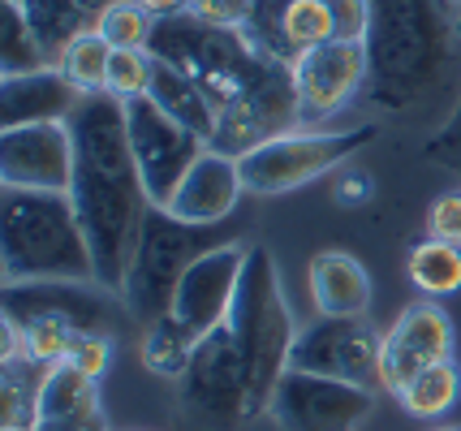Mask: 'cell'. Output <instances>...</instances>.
I'll list each match as a JSON object with an SVG mask.
<instances>
[{"label":"cell","mask_w":461,"mask_h":431,"mask_svg":"<svg viewBox=\"0 0 461 431\" xmlns=\"http://www.w3.org/2000/svg\"><path fill=\"white\" fill-rule=\"evenodd\" d=\"M139 4L156 22H164V18H177V13H185V4H190V0H139Z\"/></svg>","instance_id":"74e56055"},{"label":"cell","mask_w":461,"mask_h":431,"mask_svg":"<svg viewBox=\"0 0 461 431\" xmlns=\"http://www.w3.org/2000/svg\"><path fill=\"white\" fill-rule=\"evenodd\" d=\"M402 406L414 418H440L453 401L461 397V371L453 358H444V363H431V367H422L419 375H410V384L402 392Z\"/></svg>","instance_id":"484cf974"},{"label":"cell","mask_w":461,"mask_h":431,"mask_svg":"<svg viewBox=\"0 0 461 431\" xmlns=\"http://www.w3.org/2000/svg\"><path fill=\"white\" fill-rule=\"evenodd\" d=\"M0 431H22V427H0Z\"/></svg>","instance_id":"ab89813d"},{"label":"cell","mask_w":461,"mask_h":431,"mask_svg":"<svg viewBox=\"0 0 461 431\" xmlns=\"http://www.w3.org/2000/svg\"><path fill=\"white\" fill-rule=\"evenodd\" d=\"M0 182L14 185V190L69 194V182H74V134H69V121L0 130Z\"/></svg>","instance_id":"4fadbf2b"},{"label":"cell","mask_w":461,"mask_h":431,"mask_svg":"<svg viewBox=\"0 0 461 431\" xmlns=\"http://www.w3.org/2000/svg\"><path fill=\"white\" fill-rule=\"evenodd\" d=\"M199 346H203V332H194L185 319H177L168 310V315H160L156 324H147V332H142V367L151 375H160V380H181Z\"/></svg>","instance_id":"7402d4cb"},{"label":"cell","mask_w":461,"mask_h":431,"mask_svg":"<svg viewBox=\"0 0 461 431\" xmlns=\"http://www.w3.org/2000/svg\"><path fill=\"white\" fill-rule=\"evenodd\" d=\"M267 414L281 423V431H358L375 414V392L289 367L272 392Z\"/></svg>","instance_id":"30bf717a"},{"label":"cell","mask_w":461,"mask_h":431,"mask_svg":"<svg viewBox=\"0 0 461 431\" xmlns=\"http://www.w3.org/2000/svg\"><path fill=\"white\" fill-rule=\"evenodd\" d=\"M241 35L294 69L311 48L337 40V22L328 0H255V13L241 26Z\"/></svg>","instance_id":"9a60e30c"},{"label":"cell","mask_w":461,"mask_h":431,"mask_svg":"<svg viewBox=\"0 0 461 431\" xmlns=\"http://www.w3.org/2000/svg\"><path fill=\"white\" fill-rule=\"evenodd\" d=\"M241 190L246 185H241L238 156H224L216 147H207L164 211L177 216V220H190V225H224L238 211Z\"/></svg>","instance_id":"ac0fdd59"},{"label":"cell","mask_w":461,"mask_h":431,"mask_svg":"<svg viewBox=\"0 0 461 431\" xmlns=\"http://www.w3.org/2000/svg\"><path fill=\"white\" fill-rule=\"evenodd\" d=\"M294 91H298L302 130L337 117L366 91V43L328 40L311 48L294 65Z\"/></svg>","instance_id":"7c38bea8"},{"label":"cell","mask_w":461,"mask_h":431,"mask_svg":"<svg viewBox=\"0 0 461 431\" xmlns=\"http://www.w3.org/2000/svg\"><path fill=\"white\" fill-rule=\"evenodd\" d=\"M151 74H156V57L147 48H113V65H108V95L117 100H139L151 91Z\"/></svg>","instance_id":"4dcf8cb0"},{"label":"cell","mask_w":461,"mask_h":431,"mask_svg":"<svg viewBox=\"0 0 461 431\" xmlns=\"http://www.w3.org/2000/svg\"><path fill=\"white\" fill-rule=\"evenodd\" d=\"M95 31L113 48H151L156 18L142 9L139 0H117V4H108L100 18H95Z\"/></svg>","instance_id":"f546056e"},{"label":"cell","mask_w":461,"mask_h":431,"mask_svg":"<svg viewBox=\"0 0 461 431\" xmlns=\"http://www.w3.org/2000/svg\"><path fill=\"white\" fill-rule=\"evenodd\" d=\"M82 9H86V13H91V18H100L104 9H108V4H117V0H78Z\"/></svg>","instance_id":"f35d334b"},{"label":"cell","mask_w":461,"mask_h":431,"mask_svg":"<svg viewBox=\"0 0 461 431\" xmlns=\"http://www.w3.org/2000/svg\"><path fill=\"white\" fill-rule=\"evenodd\" d=\"M410 281L431 293V298H444V293H457L461 289V247L453 242H436L427 238L410 250Z\"/></svg>","instance_id":"4316f807"},{"label":"cell","mask_w":461,"mask_h":431,"mask_svg":"<svg viewBox=\"0 0 461 431\" xmlns=\"http://www.w3.org/2000/svg\"><path fill=\"white\" fill-rule=\"evenodd\" d=\"M185 13L207 26H221V31H241L255 13V0H190Z\"/></svg>","instance_id":"d6a6232c"},{"label":"cell","mask_w":461,"mask_h":431,"mask_svg":"<svg viewBox=\"0 0 461 431\" xmlns=\"http://www.w3.org/2000/svg\"><path fill=\"white\" fill-rule=\"evenodd\" d=\"M14 4H18L22 13H26V22L35 26V35L43 40L52 65H60L65 48L78 40L82 31L95 26V18L82 9L78 0H14Z\"/></svg>","instance_id":"603a6c76"},{"label":"cell","mask_w":461,"mask_h":431,"mask_svg":"<svg viewBox=\"0 0 461 431\" xmlns=\"http://www.w3.org/2000/svg\"><path fill=\"white\" fill-rule=\"evenodd\" d=\"M35 363L26 358H9L5 363V389H0V406H5V427H35V406H40V384H43V367L40 375H31Z\"/></svg>","instance_id":"f1b7e54d"},{"label":"cell","mask_w":461,"mask_h":431,"mask_svg":"<svg viewBox=\"0 0 461 431\" xmlns=\"http://www.w3.org/2000/svg\"><path fill=\"white\" fill-rule=\"evenodd\" d=\"M74 134V182L69 203L78 211V225L91 247L95 285L121 298L134 250H139L142 220L151 211L142 173L134 165V147L125 130V100L117 95H82L69 117Z\"/></svg>","instance_id":"7a4b0ae2"},{"label":"cell","mask_w":461,"mask_h":431,"mask_svg":"<svg viewBox=\"0 0 461 431\" xmlns=\"http://www.w3.org/2000/svg\"><path fill=\"white\" fill-rule=\"evenodd\" d=\"M224 328L238 346L246 389H250V418H255L272 406V392L289 371V354L298 341V328H294V315H289L281 289V272H276V259L267 247H250V255H246L238 298H233Z\"/></svg>","instance_id":"5b68a950"},{"label":"cell","mask_w":461,"mask_h":431,"mask_svg":"<svg viewBox=\"0 0 461 431\" xmlns=\"http://www.w3.org/2000/svg\"><path fill=\"white\" fill-rule=\"evenodd\" d=\"M125 130H130L134 165L142 173L151 207H168L173 194H177V185L185 182V173L199 165L207 143H203L194 130L173 121L151 95L125 100Z\"/></svg>","instance_id":"9c48e42d"},{"label":"cell","mask_w":461,"mask_h":431,"mask_svg":"<svg viewBox=\"0 0 461 431\" xmlns=\"http://www.w3.org/2000/svg\"><path fill=\"white\" fill-rule=\"evenodd\" d=\"M113 293L100 285H74V281H18L5 285V319L14 324H35V319H52L74 332H100L108 319V302Z\"/></svg>","instance_id":"e0dca14e"},{"label":"cell","mask_w":461,"mask_h":431,"mask_svg":"<svg viewBox=\"0 0 461 431\" xmlns=\"http://www.w3.org/2000/svg\"><path fill=\"white\" fill-rule=\"evenodd\" d=\"M147 95L160 103L173 121H181L185 130H194L203 143L212 147V139H216V112H212L207 95L181 74L177 65L156 61V74H151V91H147Z\"/></svg>","instance_id":"44dd1931"},{"label":"cell","mask_w":461,"mask_h":431,"mask_svg":"<svg viewBox=\"0 0 461 431\" xmlns=\"http://www.w3.org/2000/svg\"><path fill=\"white\" fill-rule=\"evenodd\" d=\"M0 276L18 281H74L95 285L91 247L69 194L57 190H0Z\"/></svg>","instance_id":"277c9868"},{"label":"cell","mask_w":461,"mask_h":431,"mask_svg":"<svg viewBox=\"0 0 461 431\" xmlns=\"http://www.w3.org/2000/svg\"><path fill=\"white\" fill-rule=\"evenodd\" d=\"M229 225V220H224ZM224 225H190L168 216L164 207H151L139 233V250H134V264L121 289V302L125 310L139 319V324H156L160 315L173 310L177 285L185 276V267L203 259L207 250L233 242L238 233H229Z\"/></svg>","instance_id":"8992f818"},{"label":"cell","mask_w":461,"mask_h":431,"mask_svg":"<svg viewBox=\"0 0 461 431\" xmlns=\"http://www.w3.org/2000/svg\"><path fill=\"white\" fill-rule=\"evenodd\" d=\"M453 358V319L431 302L405 307L393 328L384 332L380 346V384L388 392H402L410 384V375H419L431 363Z\"/></svg>","instance_id":"2e32d148"},{"label":"cell","mask_w":461,"mask_h":431,"mask_svg":"<svg viewBox=\"0 0 461 431\" xmlns=\"http://www.w3.org/2000/svg\"><path fill=\"white\" fill-rule=\"evenodd\" d=\"M422 156H427L436 168L457 173L461 177V95H457V103H453V112L431 130V139H427V147H422Z\"/></svg>","instance_id":"1f68e13d"},{"label":"cell","mask_w":461,"mask_h":431,"mask_svg":"<svg viewBox=\"0 0 461 431\" xmlns=\"http://www.w3.org/2000/svg\"><path fill=\"white\" fill-rule=\"evenodd\" d=\"M427 238L461 247V194H444L427 211Z\"/></svg>","instance_id":"d590c367"},{"label":"cell","mask_w":461,"mask_h":431,"mask_svg":"<svg viewBox=\"0 0 461 431\" xmlns=\"http://www.w3.org/2000/svg\"><path fill=\"white\" fill-rule=\"evenodd\" d=\"M177 384L181 414L190 431H238L250 418V389H246V371H241L229 328L203 337V346L194 349Z\"/></svg>","instance_id":"ba28073f"},{"label":"cell","mask_w":461,"mask_h":431,"mask_svg":"<svg viewBox=\"0 0 461 431\" xmlns=\"http://www.w3.org/2000/svg\"><path fill=\"white\" fill-rule=\"evenodd\" d=\"M31 431H108V423H104V406H95V410L69 414V418H40Z\"/></svg>","instance_id":"8d00e7d4"},{"label":"cell","mask_w":461,"mask_h":431,"mask_svg":"<svg viewBox=\"0 0 461 431\" xmlns=\"http://www.w3.org/2000/svg\"><path fill=\"white\" fill-rule=\"evenodd\" d=\"M457 4H461V0H457Z\"/></svg>","instance_id":"b9f144b4"},{"label":"cell","mask_w":461,"mask_h":431,"mask_svg":"<svg viewBox=\"0 0 461 431\" xmlns=\"http://www.w3.org/2000/svg\"><path fill=\"white\" fill-rule=\"evenodd\" d=\"M362 95L393 121H444L461 95L457 0H371Z\"/></svg>","instance_id":"3957f363"},{"label":"cell","mask_w":461,"mask_h":431,"mask_svg":"<svg viewBox=\"0 0 461 431\" xmlns=\"http://www.w3.org/2000/svg\"><path fill=\"white\" fill-rule=\"evenodd\" d=\"M65 363H74L82 375L100 380L104 371H108V363H113V341H108V337H100V332H82Z\"/></svg>","instance_id":"836d02e7"},{"label":"cell","mask_w":461,"mask_h":431,"mask_svg":"<svg viewBox=\"0 0 461 431\" xmlns=\"http://www.w3.org/2000/svg\"><path fill=\"white\" fill-rule=\"evenodd\" d=\"M306 281H311L315 310L328 319H362L371 307V276L345 250H320L306 267Z\"/></svg>","instance_id":"ffe728a7"},{"label":"cell","mask_w":461,"mask_h":431,"mask_svg":"<svg viewBox=\"0 0 461 431\" xmlns=\"http://www.w3.org/2000/svg\"><path fill=\"white\" fill-rule=\"evenodd\" d=\"M332 22H337V40L349 43H366L371 31V0H328Z\"/></svg>","instance_id":"e575fe53"},{"label":"cell","mask_w":461,"mask_h":431,"mask_svg":"<svg viewBox=\"0 0 461 431\" xmlns=\"http://www.w3.org/2000/svg\"><path fill=\"white\" fill-rule=\"evenodd\" d=\"M82 103V91L65 69H40V74H22V78H0V125H43V121H69L74 108Z\"/></svg>","instance_id":"d6986e66"},{"label":"cell","mask_w":461,"mask_h":431,"mask_svg":"<svg viewBox=\"0 0 461 431\" xmlns=\"http://www.w3.org/2000/svg\"><path fill=\"white\" fill-rule=\"evenodd\" d=\"M0 78H22V74H40L52 69V57L43 40L35 35V26L26 22L14 0H0Z\"/></svg>","instance_id":"cb8c5ba5"},{"label":"cell","mask_w":461,"mask_h":431,"mask_svg":"<svg viewBox=\"0 0 461 431\" xmlns=\"http://www.w3.org/2000/svg\"><path fill=\"white\" fill-rule=\"evenodd\" d=\"M108 65H113V43H104V35L95 26L82 31L78 40L65 48V57H60L65 78L78 86L82 95H100V91H108Z\"/></svg>","instance_id":"83f0119b"},{"label":"cell","mask_w":461,"mask_h":431,"mask_svg":"<svg viewBox=\"0 0 461 431\" xmlns=\"http://www.w3.org/2000/svg\"><path fill=\"white\" fill-rule=\"evenodd\" d=\"M100 380L82 375L74 363H57V367L43 371L40 384V406H35V423L40 418H69V414L95 410L100 406Z\"/></svg>","instance_id":"d4e9b609"},{"label":"cell","mask_w":461,"mask_h":431,"mask_svg":"<svg viewBox=\"0 0 461 431\" xmlns=\"http://www.w3.org/2000/svg\"><path fill=\"white\" fill-rule=\"evenodd\" d=\"M380 346L384 332H375L366 319H328V315H320L315 324L298 328L289 367L311 371V375H328V380H345V384L375 392L384 389Z\"/></svg>","instance_id":"8fae6325"},{"label":"cell","mask_w":461,"mask_h":431,"mask_svg":"<svg viewBox=\"0 0 461 431\" xmlns=\"http://www.w3.org/2000/svg\"><path fill=\"white\" fill-rule=\"evenodd\" d=\"M246 255L250 247L233 238L224 247L207 250L203 259L185 267L177 285V298H173V315L185 319L194 332H216L224 328L229 310H233V298H238V281H241V267H246Z\"/></svg>","instance_id":"5bb4252c"},{"label":"cell","mask_w":461,"mask_h":431,"mask_svg":"<svg viewBox=\"0 0 461 431\" xmlns=\"http://www.w3.org/2000/svg\"><path fill=\"white\" fill-rule=\"evenodd\" d=\"M147 52L156 61L177 65L207 95L216 112L212 147L224 156H246L250 147L302 125L294 69L259 52L241 31H221L190 13H177L156 22Z\"/></svg>","instance_id":"6da1fadb"},{"label":"cell","mask_w":461,"mask_h":431,"mask_svg":"<svg viewBox=\"0 0 461 431\" xmlns=\"http://www.w3.org/2000/svg\"><path fill=\"white\" fill-rule=\"evenodd\" d=\"M375 139V125H354V130H289L267 143L250 147L238 156L241 185L250 194H285L298 185L315 182L323 173L345 165L362 143Z\"/></svg>","instance_id":"52a82bcc"},{"label":"cell","mask_w":461,"mask_h":431,"mask_svg":"<svg viewBox=\"0 0 461 431\" xmlns=\"http://www.w3.org/2000/svg\"><path fill=\"white\" fill-rule=\"evenodd\" d=\"M440 431H461V427H440Z\"/></svg>","instance_id":"60d3db41"}]
</instances>
